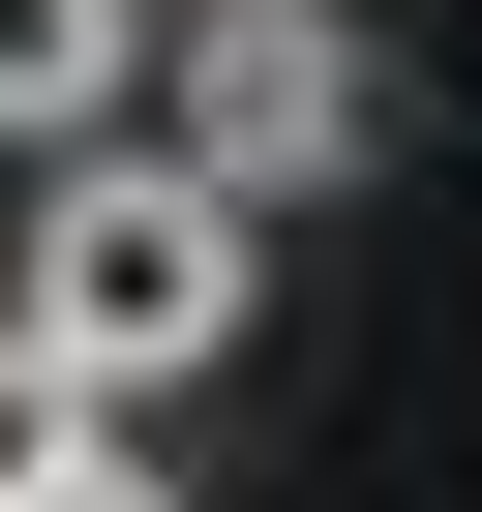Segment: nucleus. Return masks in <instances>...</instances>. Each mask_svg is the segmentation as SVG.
Returning a JSON list of instances; mask_svg holds the SVG:
<instances>
[{
	"label": "nucleus",
	"mask_w": 482,
	"mask_h": 512,
	"mask_svg": "<svg viewBox=\"0 0 482 512\" xmlns=\"http://www.w3.org/2000/svg\"><path fill=\"white\" fill-rule=\"evenodd\" d=\"M91 422H121V392H91V362H61V332H31V302H0V512H31V482H61V452H91Z\"/></svg>",
	"instance_id": "4"
},
{
	"label": "nucleus",
	"mask_w": 482,
	"mask_h": 512,
	"mask_svg": "<svg viewBox=\"0 0 482 512\" xmlns=\"http://www.w3.org/2000/svg\"><path fill=\"white\" fill-rule=\"evenodd\" d=\"M91 121H151L121 0H0V151H91Z\"/></svg>",
	"instance_id": "3"
},
{
	"label": "nucleus",
	"mask_w": 482,
	"mask_h": 512,
	"mask_svg": "<svg viewBox=\"0 0 482 512\" xmlns=\"http://www.w3.org/2000/svg\"><path fill=\"white\" fill-rule=\"evenodd\" d=\"M0 302H31L91 392H181V362H241V302H272V211H241L181 121H91L31 181V272H0Z\"/></svg>",
	"instance_id": "1"
},
{
	"label": "nucleus",
	"mask_w": 482,
	"mask_h": 512,
	"mask_svg": "<svg viewBox=\"0 0 482 512\" xmlns=\"http://www.w3.org/2000/svg\"><path fill=\"white\" fill-rule=\"evenodd\" d=\"M31 512H181V482H151V452H121V422H91V452H61V482H31Z\"/></svg>",
	"instance_id": "5"
},
{
	"label": "nucleus",
	"mask_w": 482,
	"mask_h": 512,
	"mask_svg": "<svg viewBox=\"0 0 482 512\" xmlns=\"http://www.w3.org/2000/svg\"><path fill=\"white\" fill-rule=\"evenodd\" d=\"M151 121H181L241 211H302V181H362V151H392V91H362V31H332V0H211Z\"/></svg>",
	"instance_id": "2"
}]
</instances>
